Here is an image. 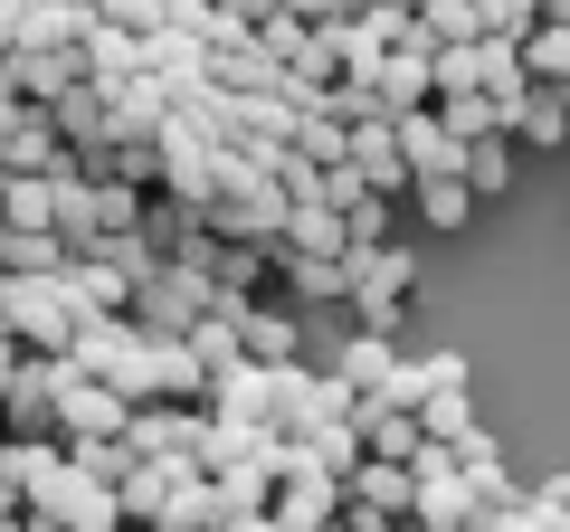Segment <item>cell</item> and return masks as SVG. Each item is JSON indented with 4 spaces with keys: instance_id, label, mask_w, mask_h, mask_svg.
I'll return each mask as SVG.
<instances>
[{
    "instance_id": "obj_3",
    "label": "cell",
    "mask_w": 570,
    "mask_h": 532,
    "mask_svg": "<svg viewBox=\"0 0 570 532\" xmlns=\"http://www.w3.org/2000/svg\"><path fill=\"white\" fill-rule=\"evenodd\" d=\"M352 410H362V390H352L343 371H305V362L276 371V428L285 437H324V428H343Z\"/></svg>"
},
{
    "instance_id": "obj_13",
    "label": "cell",
    "mask_w": 570,
    "mask_h": 532,
    "mask_svg": "<svg viewBox=\"0 0 570 532\" xmlns=\"http://www.w3.org/2000/svg\"><path fill=\"white\" fill-rule=\"evenodd\" d=\"M513 144H523V152H561L570 144V86L532 77V96L513 105Z\"/></svg>"
},
{
    "instance_id": "obj_29",
    "label": "cell",
    "mask_w": 570,
    "mask_h": 532,
    "mask_svg": "<svg viewBox=\"0 0 570 532\" xmlns=\"http://www.w3.org/2000/svg\"><path fill=\"white\" fill-rule=\"evenodd\" d=\"M475 532H561V513H551V504H532V494H523V504L485 513V523H475Z\"/></svg>"
},
{
    "instance_id": "obj_34",
    "label": "cell",
    "mask_w": 570,
    "mask_h": 532,
    "mask_svg": "<svg viewBox=\"0 0 570 532\" xmlns=\"http://www.w3.org/2000/svg\"><path fill=\"white\" fill-rule=\"evenodd\" d=\"M409 10H428V0H409Z\"/></svg>"
},
{
    "instance_id": "obj_10",
    "label": "cell",
    "mask_w": 570,
    "mask_h": 532,
    "mask_svg": "<svg viewBox=\"0 0 570 532\" xmlns=\"http://www.w3.org/2000/svg\"><path fill=\"white\" fill-rule=\"evenodd\" d=\"M209 418H238V428H276V371H266V362L219 371V390H209Z\"/></svg>"
},
{
    "instance_id": "obj_22",
    "label": "cell",
    "mask_w": 570,
    "mask_h": 532,
    "mask_svg": "<svg viewBox=\"0 0 570 532\" xmlns=\"http://www.w3.org/2000/svg\"><path fill=\"white\" fill-rule=\"evenodd\" d=\"M333 371H343L352 390H381L390 371H400V333H352V343H343V362H333Z\"/></svg>"
},
{
    "instance_id": "obj_1",
    "label": "cell",
    "mask_w": 570,
    "mask_h": 532,
    "mask_svg": "<svg viewBox=\"0 0 570 532\" xmlns=\"http://www.w3.org/2000/svg\"><path fill=\"white\" fill-rule=\"evenodd\" d=\"M0 314H10V362H58V352H77V333L96 324L77 295V266L67 276H10L0 286Z\"/></svg>"
},
{
    "instance_id": "obj_32",
    "label": "cell",
    "mask_w": 570,
    "mask_h": 532,
    "mask_svg": "<svg viewBox=\"0 0 570 532\" xmlns=\"http://www.w3.org/2000/svg\"><path fill=\"white\" fill-rule=\"evenodd\" d=\"M285 10H295V20H314V29H324V20H343L352 0H285Z\"/></svg>"
},
{
    "instance_id": "obj_2",
    "label": "cell",
    "mask_w": 570,
    "mask_h": 532,
    "mask_svg": "<svg viewBox=\"0 0 570 532\" xmlns=\"http://www.w3.org/2000/svg\"><path fill=\"white\" fill-rule=\"evenodd\" d=\"M209 305H219V276H190V266H153V276L134 286L142 343H190V333L209 324Z\"/></svg>"
},
{
    "instance_id": "obj_28",
    "label": "cell",
    "mask_w": 570,
    "mask_h": 532,
    "mask_svg": "<svg viewBox=\"0 0 570 532\" xmlns=\"http://www.w3.org/2000/svg\"><path fill=\"white\" fill-rule=\"evenodd\" d=\"M428 437H438V447H456V437H475V410H466V390H438V400H428Z\"/></svg>"
},
{
    "instance_id": "obj_27",
    "label": "cell",
    "mask_w": 570,
    "mask_h": 532,
    "mask_svg": "<svg viewBox=\"0 0 570 532\" xmlns=\"http://www.w3.org/2000/svg\"><path fill=\"white\" fill-rule=\"evenodd\" d=\"M475 20H485V39H532L542 29V0H475Z\"/></svg>"
},
{
    "instance_id": "obj_11",
    "label": "cell",
    "mask_w": 570,
    "mask_h": 532,
    "mask_svg": "<svg viewBox=\"0 0 570 532\" xmlns=\"http://www.w3.org/2000/svg\"><path fill=\"white\" fill-rule=\"evenodd\" d=\"M276 247H285V257H352V219L333 200H295L285 228H276Z\"/></svg>"
},
{
    "instance_id": "obj_26",
    "label": "cell",
    "mask_w": 570,
    "mask_h": 532,
    "mask_svg": "<svg viewBox=\"0 0 570 532\" xmlns=\"http://www.w3.org/2000/svg\"><path fill=\"white\" fill-rule=\"evenodd\" d=\"M523 67H532V77H551V86H570V20H542V29H532V39H523Z\"/></svg>"
},
{
    "instance_id": "obj_6",
    "label": "cell",
    "mask_w": 570,
    "mask_h": 532,
    "mask_svg": "<svg viewBox=\"0 0 570 532\" xmlns=\"http://www.w3.org/2000/svg\"><path fill=\"white\" fill-rule=\"evenodd\" d=\"M209 390H219V371L200 362V343H153V362H142V400H181V410H209Z\"/></svg>"
},
{
    "instance_id": "obj_18",
    "label": "cell",
    "mask_w": 570,
    "mask_h": 532,
    "mask_svg": "<svg viewBox=\"0 0 570 532\" xmlns=\"http://www.w3.org/2000/svg\"><path fill=\"white\" fill-rule=\"evenodd\" d=\"M0 266H10V276H67L77 247H67L58 228H0Z\"/></svg>"
},
{
    "instance_id": "obj_30",
    "label": "cell",
    "mask_w": 570,
    "mask_h": 532,
    "mask_svg": "<svg viewBox=\"0 0 570 532\" xmlns=\"http://www.w3.org/2000/svg\"><path fill=\"white\" fill-rule=\"evenodd\" d=\"M352 314H362V333H400V295H352Z\"/></svg>"
},
{
    "instance_id": "obj_31",
    "label": "cell",
    "mask_w": 570,
    "mask_h": 532,
    "mask_svg": "<svg viewBox=\"0 0 570 532\" xmlns=\"http://www.w3.org/2000/svg\"><path fill=\"white\" fill-rule=\"evenodd\" d=\"M219 10H228L238 29H266V20H285V0H219Z\"/></svg>"
},
{
    "instance_id": "obj_16",
    "label": "cell",
    "mask_w": 570,
    "mask_h": 532,
    "mask_svg": "<svg viewBox=\"0 0 570 532\" xmlns=\"http://www.w3.org/2000/svg\"><path fill=\"white\" fill-rule=\"evenodd\" d=\"M371 86L390 96V115H419V105H438V58H428V48H390Z\"/></svg>"
},
{
    "instance_id": "obj_19",
    "label": "cell",
    "mask_w": 570,
    "mask_h": 532,
    "mask_svg": "<svg viewBox=\"0 0 570 532\" xmlns=\"http://www.w3.org/2000/svg\"><path fill=\"white\" fill-rule=\"evenodd\" d=\"M285 305H352V257H285Z\"/></svg>"
},
{
    "instance_id": "obj_4",
    "label": "cell",
    "mask_w": 570,
    "mask_h": 532,
    "mask_svg": "<svg viewBox=\"0 0 570 532\" xmlns=\"http://www.w3.org/2000/svg\"><path fill=\"white\" fill-rule=\"evenodd\" d=\"M228 181H238V144H219V134H200V124L171 115V171H163V190H181V200L209 209Z\"/></svg>"
},
{
    "instance_id": "obj_24",
    "label": "cell",
    "mask_w": 570,
    "mask_h": 532,
    "mask_svg": "<svg viewBox=\"0 0 570 532\" xmlns=\"http://www.w3.org/2000/svg\"><path fill=\"white\" fill-rule=\"evenodd\" d=\"M466 190H475V200H504V190H513V134L466 144Z\"/></svg>"
},
{
    "instance_id": "obj_17",
    "label": "cell",
    "mask_w": 570,
    "mask_h": 532,
    "mask_svg": "<svg viewBox=\"0 0 570 532\" xmlns=\"http://www.w3.org/2000/svg\"><path fill=\"white\" fill-rule=\"evenodd\" d=\"M409 286H419V257H409L400 238L352 247V295H400V305H409Z\"/></svg>"
},
{
    "instance_id": "obj_21",
    "label": "cell",
    "mask_w": 570,
    "mask_h": 532,
    "mask_svg": "<svg viewBox=\"0 0 570 532\" xmlns=\"http://www.w3.org/2000/svg\"><path fill=\"white\" fill-rule=\"evenodd\" d=\"M438 115H448V134H456V144H485V134H513L504 96H485V86H466V96H438Z\"/></svg>"
},
{
    "instance_id": "obj_5",
    "label": "cell",
    "mask_w": 570,
    "mask_h": 532,
    "mask_svg": "<svg viewBox=\"0 0 570 532\" xmlns=\"http://www.w3.org/2000/svg\"><path fill=\"white\" fill-rule=\"evenodd\" d=\"M10 437H20V447H67V418H58V381H48V362H10Z\"/></svg>"
},
{
    "instance_id": "obj_12",
    "label": "cell",
    "mask_w": 570,
    "mask_h": 532,
    "mask_svg": "<svg viewBox=\"0 0 570 532\" xmlns=\"http://www.w3.org/2000/svg\"><path fill=\"white\" fill-rule=\"evenodd\" d=\"M343 513H352L343 475H285L276 485V523H295V532H333Z\"/></svg>"
},
{
    "instance_id": "obj_23",
    "label": "cell",
    "mask_w": 570,
    "mask_h": 532,
    "mask_svg": "<svg viewBox=\"0 0 570 532\" xmlns=\"http://www.w3.org/2000/svg\"><path fill=\"white\" fill-rule=\"evenodd\" d=\"M466 39H485L475 0H428V10H419V48H428V58H438V48H466Z\"/></svg>"
},
{
    "instance_id": "obj_15",
    "label": "cell",
    "mask_w": 570,
    "mask_h": 532,
    "mask_svg": "<svg viewBox=\"0 0 570 532\" xmlns=\"http://www.w3.org/2000/svg\"><path fill=\"white\" fill-rule=\"evenodd\" d=\"M400 144H409V162H419V181H448V171H466V144L448 134V115H438V105L400 115Z\"/></svg>"
},
{
    "instance_id": "obj_25",
    "label": "cell",
    "mask_w": 570,
    "mask_h": 532,
    "mask_svg": "<svg viewBox=\"0 0 570 532\" xmlns=\"http://www.w3.org/2000/svg\"><path fill=\"white\" fill-rule=\"evenodd\" d=\"M419 209H428V228H466V219H475L466 171H448V181H419Z\"/></svg>"
},
{
    "instance_id": "obj_14",
    "label": "cell",
    "mask_w": 570,
    "mask_h": 532,
    "mask_svg": "<svg viewBox=\"0 0 570 532\" xmlns=\"http://www.w3.org/2000/svg\"><path fill=\"white\" fill-rule=\"evenodd\" d=\"M209 86H228V96H285V58L266 39H238L209 58Z\"/></svg>"
},
{
    "instance_id": "obj_9",
    "label": "cell",
    "mask_w": 570,
    "mask_h": 532,
    "mask_svg": "<svg viewBox=\"0 0 570 532\" xmlns=\"http://www.w3.org/2000/svg\"><path fill=\"white\" fill-rule=\"evenodd\" d=\"M352 171H362L371 190H419V162H409V144H400V124H352Z\"/></svg>"
},
{
    "instance_id": "obj_7",
    "label": "cell",
    "mask_w": 570,
    "mask_h": 532,
    "mask_svg": "<svg viewBox=\"0 0 570 532\" xmlns=\"http://www.w3.org/2000/svg\"><path fill=\"white\" fill-rule=\"evenodd\" d=\"M352 418H362V447H371V456H400V466H419V456L438 447L428 418L400 410V400H381V390H362V410H352Z\"/></svg>"
},
{
    "instance_id": "obj_8",
    "label": "cell",
    "mask_w": 570,
    "mask_h": 532,
    "mask_svg": "<svg viewBox=\"0 0 570 532\" xmlns=\"http://www.w3.org/2000/svg\"><path fill=\"white\" fill-rule=\"evenodd\" d=\"M343 494L362 513H381V523H400V513H419V466H400V456H362V466L343 475Z\"/></svg>"
},
{
    "instance_id": "obj_20",
    "label": "cell",
    "mask_w": 570,
    "mask_h": 532,
    "mask_svg": "<svg viewBox=\"0 0 570 532\" xmlns=\"http://www.w3.org/2000/svg\"><path fill=\"white\" fill-rule=\"evenodd\" d=\"M238 333H247V362H266V371H285L295 352H305V324H295V305H257Z\"/></svg>"
},
{
    "instance_id": "obj_33",
    "label": "cell",
    "mask_w": 570,
    "mask_h": 532,
    "mask_svg": "<svg viewBox=\"0 0 570 532\" xmlns=\"http://www.w3.org/2000/svg\"><path fill=\"white\" fill-rule=\"evenodd\" d=\"M10 532H58V523H10Z\"/></svg>"
}]
</instances>
